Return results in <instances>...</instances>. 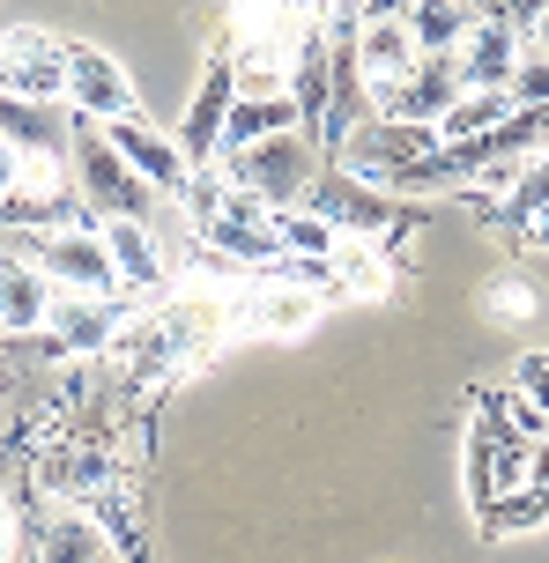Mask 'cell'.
<instances>
[{"mask_svg": "<svg viewBox=\"0 0 549 563\" xmlns=\"http://www.w3.org/2000/svg\"><path fill=\"white\" fill-rule=\"evenodd\" d=\"M208 334H216V311L208 305H164V311H149V319H134V327H119L112 349H105V364H112L134 394H164L178 371L201 364Z\"/></svg>", "mask_w": 549, "mask_h": 563, "instance_id": "6da1fadb", "label": "cell"}, {"mask_svg": "<svg viewBox=\"0 0 549 563\" xmlns=\"http://www.w3.org/2000/svg\"><path fill=\"white\" fill-rule=\"evenodd\" d=\"M305 216H319L334 238H378V260L386 267H394V245H402L408 230L431 223V208H408V200L378 194V186H364V178H349L334 164H319L312 194H305Z\"/></svg>", "mask_w": 549, "mask_h": 563, "instance_id": "7a4b0ae2", "label": "cell"}, {"mask_svg": "<svg viewBox=\"0 0 549 563\" xmlns=\"http://www.w3.org/2000/svg\"><path fill=\"white\" fill-rule=\"evenodd\" d=\"M67 164H75V200L89 208V223H149L156 216V200L134 170L112 156V141L97 119H75V141H67Z\"/></svg>", "mask_w": 549, "mask_h": 563, "instance_id": "3957f363", "label": "cell"}, {"mask_svg": "<svg viewBox=\"0 0 549 563\" xmlns=\"http://www.w3.org/2000/svg\"><path fill=\"white\" fill-rule=\"evenodd\" d=\"M468 408H475V430H468V511H483L491 497L542 475V445L513 438V422L497 416V386H475Z\"/></svg>", "mask_w": 549, "mask_h": 563, "instance_id": "277c9868", "label": "cell"}, {"mask_svg": "<svg viewBox=\"0 0 549 563\" xmlns=\"http://www.w3.org/2000/svg\"><path fill=\"white\" fill-rule=\"evenodd\" d=\"M216 170L231 178L238 194L261 200L267 216H283V208H305V194H312V178H319V148L297 141V134H267V141H253V148L216 156Z\"/></svg>", "mask_w": 549, "mask_h": 563, "instance_id": "5b68a950", "label": "cell"}, {"mask_svg": "<svg viewBox=\"0 0 549 563\" xmlns=\"http://www.w3.org/2000/svg\"><path fill=\"white\" fill-rule=\"evenodd\" d=\"M0 245L37 267L53 289H75V297H119L112 260L97 245V230H0Z\"/></svg>", "mask_w": 549, "mask_h": 563, "instance_id": "8992f818", "label": "cell"}, {"mask_svg": "<svg viewBox=\"0 0 549 563\" xmlns=\"http://www.w3.org/2000/svg\"><path fill=\"white\" fill-rule=\"evenodd\" d=\"M127 311L134 297L119 289V297H75V289H53V305H45V349H53L59 364H83V356H105L112 334L127 327Z\"/></svg>", "mask_w": 549, "mask_h": 563, "instance_id": "52a82bcc", "label": "cell"}, {"mask_svg": "<svg viewBox=\"0 0 549 563\" xmlns=\"http://www.w3.org/2000/svg\"><path fill=\"white\" fill-rule=\"evenodd\" d=\"M194 230H201V245L223 260L231 275H245V267L261 275L267 260H275V223H267V208H261L253 194H238L231 178H223V200H216V208H208Z\"/></svg>", "mask_w": 549, "mask_h": 563, "instance_id": "ba28073f", "label": "cell"}, {"mask_svg": "<svg viewBox=\"0 0 549 563\" xmlns=\"http://www.w3.org/2000/svg\"><path fill=\"white\" fill-rule=\"evenodd\" d=\"M0 89L30 104H67V37L53 30H0Z\"/></svg>", "mask_w": 549, "mask_h": 563, "instance_id": "9c48e42d", "label": "cell"}, {"mask_svg": "<svg viewBox=\"0 0 549 563\" xmlns=\"http://www.w3.org/2000/svg\"><path fill=\"white\" fill-rule=\"evenodd\" d=\"M67 112L112 126V119H142V97H134L127 67H119L112 53H97V45H83V37H67Z\"/></svg>", "mask_w": 549, "mask_h": 563, "instance_id": "30bf717a", "label": "cell"}, {"mask_svg": "<svg viewBox=\"0 0 549 563\" xmlns=\"http://www.w3.org/2000/svg\"><path fill=\"white\" fill-rule=\"evenodd\" d=\"M0 141L23 156V170H67V141H75V112L67 104H30L0 89Z\"/></svg>", "mask_w": 549, "mask_h": 563, "instance_id": "8fae6325", "label": "cell"}, {"mask_svg": "<svg viewBox=\"0 0 549 563\" xmlns=\"http://www.w3.org/2000/svg\"><path fill=\"white\" fill-rule=\"evenodd\" d=\"M453 97H461L453 53H416V67H408L402 82L372 97V119H402V126H438Z\"/></svg>", "mask_w": 549, "mask_h": 563, "instance_id": "7c38bea8", "label": "cell"}, {"mask_svg": "<svg viewBox=\"0 0 549 563\" xmlns=\"http://www.w3.org/2000/svg\"><path fill=\"white\" fill-rule=\"evenodd\" d=\"M231 97H238L231 59H223V53H208L201 89H194V104H186V119H178V141H172L178 156H186V170L216 164V134H223V112H231Z\"/></svg>", "mask_w": 549, "mask_h": 563, "instance_id": "4fadbf2b", "label": "cell"}, {"mask_svg": "<svg viewBox=\"0 0 549 563\" xmlns=\"http://www.w3.org/2000/svg\"><path fill=\"white\" fill-rule=\"evenodd\" d=\"M105 141H112V156L142 178L149 194H172V200L186 194V156H178L172 141L149 126V119H112V126H105Z\"/></svg>", "mask_w": 549, "mask_h": 563, "instance_id": "5bb4252c", "label": "cell"}, {"mask_svg": "<svg viewBox=\"0 0 549 563\" xmlns=\"http://www.w3.org/2000/svg\"><path fill=\"white\" fill-rule=\"evenodd\" d=\"M75 505H83V519L97 527V541H105L112 563H149V519H142V505H134L127 482H105V489H89Z\"/></svg>", "mask_w": 549, "mask_h": 563, "instance_id": "9a60e30c", "label": "cell"}, {"mask_svg": "<svg viewBox=\"0 0 549 563\" xmlns=\"http://www.w3.org/2000/svg\"><path fill=\"white\" fill-rule=\"evenodd\" d=\"M97 245H105L112 282L127 297H156L164 289V253H156V230L149 223H97Z\"/></svg>", "mask_w": 549, "mask_h": 563, "instance_id": "2e32d148", "label": "cell"}, {"mask_svg": "<svg viewBox=\"0 0 549 563\" xmlns=\"http://www.w3.org/2000/svg\"><path fill=\"white\" fill-rule=\"evenodd\" d=\"M513 67H520V37H513V30L468 23V37L453 45V75H461V89H505Z\"/></svg>", "mask_w": 549, "mask_h": 563, "instance_id": "e0dca14e", "label": "cell"}, {"mask_svg": "<svg viewBox=\"0 0 549 563\" xmlns=\"http://www.w3.org/2000/svg\"><path fill=\"white\" fill-rule=\"evenodd\" d=\"M542 200H549V170L542 156H527L520 170H513V186L491 200V223L513 238V245H542Z\"/></svg>", "mask_w": 549, "mask_h": 563, "instance_id": "ac0fdd59", "label": "cell"}, {"mask_svg": "<svg viewBox=\"0 0 549 563\" xmlns=\"http://www.w3.org/2000/svg\"><path fill=\"white\" fill-rule=\"evenodd\" d=\"M45 305H53V282L0 245V334H37L45 327Z\"/></svg>", "mask_w": 549, "mask_h": 563, "instance_id": "d6986e66", "label": "cell"}, {"mask_svg": "<svg viewBox=\"0 0 549 563\" xmlns=\"http://www.w3.org/2000/svg\"><path fill=\"white\" fill-rule=\"evenodd\" d=\"M408 67H416V45H408L402 23H364V30H356V82L372 89V97H378V89H394Z\"/></svg>", "mask_w": 549, "mask_h": 563, "instance_id": "ffe728a7", "label": "cell"}, {"mask_svg": "<svg viewBox=\"0 0 549 563\" xmlns=\"http://www.w3.org/2000/svg\"><path fill=\"white\" fill-rule=\"evenodd\" d=\"M267 134H297V112H289V97H231V112H223V134H216V156H231V148H253Z\"/></svg>", "mask_w": 549, "mask_h": 563, "instance_id": "44dd1931", "label": "cell"}, {"mask_svg": "<svg viewBox=\"0 0 549 563\" xmlns=\"http://www.w3.org/2000/svg\"><path fill=\"white\" fill-rule=\"evenodd\" d=\"M319 289H289V282H267V289H253L245 297V327H261V334H305L319 319Z\"/></svg>", "mask_w": 549, "mask_h": 563, "instance_id": "7402d4cb", "label": "cell"}, {"mask_svg": "<svg viewBox=\"0 0 549 563\" xmlns=\"http://www.w3.org/2000/svg\"><path fill=\"white\" fill-rule=\"evenodd\" d=\"M542 519H549L542 475H535V482H520V489H505V497H491V505L475 511L483 541H520V534H542Z\"/></svg>", "mask_w": 549, "mask_h": 563, "instance_id": "603a6c76", "label": "cell"}, {"mask_svg": "<svg viewBox=\"0 0 549 563\" xmlns=\"http://www.w3.org/2000/svg\"><path fill=\"white\" fill-rule=\"evenodd\" d=\"M327 267H334V297H386L394 289V267L378 260L372 238H334Z\"/></svg>", "mask_w": 549, "mask_h": 563, "instance_id": "cb8c5ba5", "label": "cell"}, {"mask_svg": "<svg viewBox=\"0 0 549 563\" xmlns=\"http://www.w3.org/2000/svg\"><path fill=\"white\" fill-rule=\"evenodd\" d=\"M513 112H520V104H513L505 89H461L431 134H438V141H475V134H491L497 119H513Z\"/></svg>", "mask_w": 549, "mask_h": 563, "instance_id": "d4e9b609", "label": "cell"}, {"mask_svg": "<svg viewBox=\"0 0 549 563\" xmlns=\"http://www.w3.org/2000/svg\"><path fill=\"white\" fill-rule=\"evenodd\" d=\"M402 30H408L416 53H453L468 37V0H416L402 15Z\"/></svg>", "mask_w": 549, "mask_h": 563, "instance_id": "484cf974", "label": "cell"}, {"mask_svg": "<svg viewBox=\"0 0 549 563\" xmlns=\"http://www.w3.org/2000/svg\"><path fill=\"white\" fill-rule=\"evenodd\" d=\"M275 223V253H297V260H327L334 253V230L305 216V208H283V216H267Z\"/></svg>", "mask_w": 549, "mask_h": 563, "instance_id": "4316f807", "label": "cell"}, {"mask_svg": "<svg viewBox=\"0 0 549 563\" xmlns=\"http://www.w3.org/2000/svg\"><path fill=\"white\" fill-rule=\"evenodd\" d=\"M542 8L549 0H468V23L513 30V37H542Z\"/></svg>", "mask_w": 549, "mask_h": 563, "instance_id": "83f0119b", "label": "cell"}, {"mask_svg": "<svg viewBox=\"0 0 549 563\" xmlns=\"http://www.w3.org/2000/svg\"><path fill=\"white\" fill-rule=\"evenodd\" d=\"M513 104H549V59H542V37H520V67L505 82Z\"/></svg>", "mask_w": 549, "mask_h": 563, "instance_id": "f1b7e54d", "label": "cell"}, {"mask_svg": "<svg viewBox=\"0 0 549 563\" xmlns=\"http://www.w3.org/2000/svg\"><path fill=\"white\" fill-rule=\"evenodd\" d=\"M542 371H549V356H542V349H527L520 364H513V386H505V394H520V400H542Z\"/></svg>", "mask_w": 549, "mask_h": 563, "instance_id": "f546056e", "label": "cell"}, {"mask_svg": "<svg viewBox=\"0 0 549 563\" xmlns=\"http://www.w3.org/2000/svg\"><path fill=\"white\" fill-rule=\"evenodd\" d=\"M356 8H364V23H402L416 0H356Z\"/></svg>", "mask_w": 549, "mask_h": 563, "instance_id": "4dcf8cb0", "label": "cell"}, {"mask_svg": "<svg viewBox=\"0 0 549 563\" xmlns=\"http://www.w3.org/2000/svg\"><path fill=\"white\" fill-rule=\"evenodd\" d=\"M15 186H23V156L0 141V194H15Z\"/></svg>", "mask_w": 549, "mask_h": 563, "instance_id": "1f68e13d", "label": "cell"}, {"mask_svg": "<svg viewBox=\"0 0 549 563\" xmlns=\"http://www.w3.org/2000/svg\"><path fill=\"white\" fill-rule=\"evenodd\" d=\"M89 563H112V556H105V549H97V556H89Z\"/></svg>", "mask_w": 549, "mask_h": 563, "instance_id": "d6a6232c", "label": "cell"}]
</instances>
